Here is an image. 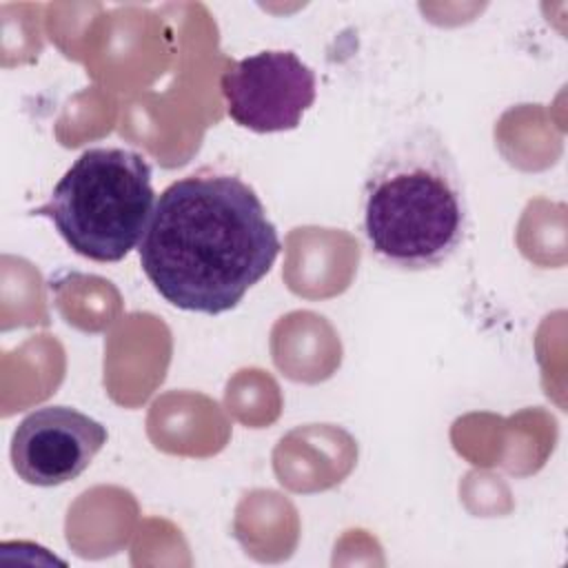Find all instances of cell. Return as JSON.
Instances as JSON below:
<instances>
[{
	"label": "cell",
	"instance_id": "5",
	"mask_svg": "<svg viewBox=\"0 0 568 568\" xmlns=\"http://www.w3.org/2000/svg\"><path fill=\"white\" fill-rule=\"evenodd\" d=\"M106 428L71 406H42L11 435V466L31 486L51 488L80 477L106 444Z\"/></svg>",
	"mask_w": 568,
	"mask_h": 568
},
{
	"label": "cell",
	"instance_id": "3",
	"mask_svg": "<svg viewBox=\"0 0 568 568\" xmlns=\"http://www.w3.org/2000/svg\"><path fill=\"white\" fill-rule=\"evenodd\" d=\"M151 164L124 146H91L64 171L49 200L31 215L49 217L78 255L120 262L149 226L155 193Z\"/></svg>",
	"mask_w": 568,
	"mask_h": 568
},
{
	"label": "cell",
	"instance_id": "1",
	"mask_svg": "<svg viewBox=\"0 0 568 568\" xmlns=\"http://www.w3.org/2000/svg\"><path fill=\"white\" fill-rule=\"evenodd\" d=\"M280 248L255 189L235 173L202 169L160 193L138 253L169 304L220 315L268 275Z\"/></svg>",
	"mask_w": 568,
	"mask_h": 568
},
{
	"label": "cell",
	"instance_id": "2",
	"mask_svg": "<svg viewBox=\"0 0 568 568\" xmlns=\"http://www.w3.org/2000/svg\"><path fill=\"white\" fill-rule=\"evenodd\" d=\"M371 255L397 271L444 266L468 233V200L446 138L417 124L390 138L373 158L359 197Z\"/></svg>",
	"mask_w": 568,
	"mask_h": 568
},
{
	"label": "cell",
	"instance_id": "4",
	"mask_svg": "<svg viewBox=\"0 0 568 568\" xmlns=\"http://www.w3.org/2000/svg\"><path fill=\"white\" fill-rule=\"evenodd\" d=\"M229 118L255 133L291 131L313 106L315 71L293 51H257L233 62L220 78Z\"/></svg>",
	"mask_w": 568,
	"mask_h": 568
}]
</instances>
